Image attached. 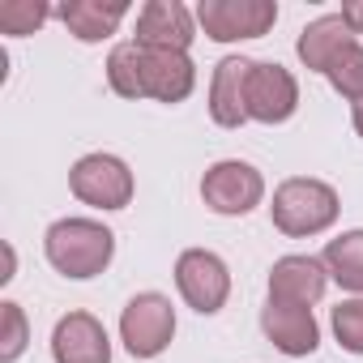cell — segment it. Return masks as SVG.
<instances>
[{"mask_svg":"<svg viewBox=\"0 0 363 363\" xmlns=\"http://www.w3.org/2000/svg\"><path fill=\"white\" fill-rule=\"evenodd\" d=\"M0 325H5V333H0V363H18L30 346V325H26L22 303H13V299L0 303Z\"/></svg>","mask_w":363,"mask_h":363,"instance_id":"obj_20","label":"cell"},{"mask_svg":"<svg viewBox=\"0 0 363 363\" xmlns=\"http://www.w3.org/2000/svg\"><path fill=\"white\" fill-rule=\"evenodd\" d=\"M197 39V13L179 0H150L137 9V48L145 52H189Z\"/></svg>","mask_w":363,"mask_h":363,"instance_id":"obj_8","label":"cell"},{"mask_svg":"<svg viewBox=\"0 0 363 363\" xmlns=\"http://www.w3.org/2000/svg\"><path fill=\"white\" fill-rule=\"evenodd\" d=\"M333 337H337L342 350L363 354V295L342 299V303L333 308Z\"/></svg>","mask_w":363,"mask_h":363,"instance_id":"obj_21","label":"cell"},{"mask_svg":"<svg viewBox=\"0 0 363 363\" xmlns=\"http://www.w3.org/2000/svg\"><path fill=\"white\" fill-rule=\"evenodd\" d=\"M48 18H52V5H43V0H0V35L9 39L35 35Z\"/></svg>","mask_w":363,"mask_h":363,"instance_id":"obj_19","label":"cell"},{"mask_svg":"<svg viewBox=\"0 0 363 363\" xmlns=\"http://www.w3.org/2000/svg\"><path fill=\"white\" fill-rule=\"evenodd\" d=\"M342 214V201H337V189L325 184V179H312V175H291L274 189V201H269V218L282 235L291 240H308V235H320L337 223Z\"/></svg>","mask_w":363,"mask_h":363,"instance_id":"obj_2","label":"cell"},{"mask_svg":"<svg viewBox=\"0 0 363 363\" xmlns=\"http://www.w3.org/2000/svg\"><path fill=\"white\" fill-rule=\"evenodd\" d=\"M175 337V308L158 291H141L120 312V342L133 359H158Z\"/></svg>","mask_w":363,"mask_h":363,"instance_id":"obj_5","label":"cell"},{"mask_svg":"<svg viewBox=\"0 0 363 363\" xmlns=\"http://www.w3.org/2000/svg\"><path fill=\"white\" fill-rule=\"evenodd\" d=\"M354 43H359V35L346 26V18H342V13H325V18H316V22H308V26L299 30L295 56L303 60V69L329 73Z\"/></svg>","mask_w":363,"mask_h":363,"instance_id":"obj_13","label":"cell"},{"mask_svg":"<svg viewBox=\"0 0 363 363\" xmlns=\"http://www.w3.org/2000/svg\"><path fill=\"white\" fill-rule=\"evenodd\" d=\"M56 18L65 22V30L82 43H103L120 30V22L128 18L124 0H65L56 9Z\"/></svg>","mask_w":363,"mask_h":363,"instance_id":"obj_16","label":"cell"},{"mask_svg":"<svg viewBox=\"0 0 363 363\" xmlns=\"http://www.w3.org/2000/svg\"><path fill=\"white\" fill-rule=\"evenodd\" d=\"M342 18L354 35H363V0H350V5H342Z\"/></svg>","mask_w":363,"mask_h":363,"instance_id":"obj_23","label":"cell"},{"mask_svg":"<svg viewBox=\"0 0 363 363\" xmlns=\"http://www.w3.org/2000/svg\"><path fill=\"white\" fill-rule=\"evenodd\" d=\"M48 265L73 282L99 278L116 257V235L94 218H56L43 235Z\"/></svg>","mask_w":363,"mask_h":363,"instance_id":"obj_1","label":"cell"},{"mask_svg":"<svg viewBox=\"0 0 363 363\" xmlns=\"http://www.w3.org/2000/svg\"><path fill=\"white\" fill-rule=\"evenodd\" d=\"M350 124H354V133L363 137V99H359V103H350Z\"/></svg>","mask_w":363,"mask_h":363,"instance_id":"obj_24","label":"cell"},{"mask_svg":"<svg viewBox=\"0 0 363 363\" xmlns=\"http://www.w3.org/2000/svg\"><path fill=\"white\" fill-rule=\"evenodd\" d=\"M325 77H329V86H333L342 99L359 103V99H363V43H354V48H350V52L325 73Z\"/></svg>","mask_w":363,"mask_h":363,"instance_id":"obj_22","label":"cell"},{"mask_svg":"<svg viewBox=\"0 0 363 363\" xmlns=\"http://www.w3.org/2000/svg\"><path fill=\"white\" fill-rule=\"evenodd\" d=\"M107 86L120 99H145V48L116 43L107 56Z\"/></svg>","mask_w":363,"mask_h":363,"instance_id":"obj_18","label":"cell"},{"mask_svg":"<svg viewBox=\"0 0 363 363\" xmlns=\"http://www.w3.org/2000/svg\"><path fill=\"white\" fill-rule=\"evenodd\" d=\"M197 86V65L189 52H145V99L184 103Z\"/></svg>","mask_w":363,"mask_h":363,"instance_id":"obj_15","label":"cell"},{"mask_svg":"<svg viewBox=\"0 0 363 363\" xmlns=\"http://www.w3.org/2000/svg\"><path fill=\"white\" fill-rule=\"evenodd\" d=\"M261 329L265 337L274 342V350L291 354V359H308L316 354L320 346V325L312 316V308L303 303H282V299H269L261 308Z\"/></svg>","mask_w":363,"mask_h":363,"instance_id":"obj_10","label":"cell"},{"mask_svg":"<svg viewBox=\"0 0 363 363\" xmlns=\"http://www.w3.org/2000/svg\"><path fill=\"white\" fill-rule=\"evenodd\" d=\"M278 22L274 0H201L197 5V26L214 43H240V39H261Z\"/></svg>","mask_w":363,"mask_h":363,"instance_id":"obj_7","label":"cell"},{"mask_svg":"<svg viewBox=\"0 0 363 363\" xmlns=\"http://www.w3.org/2000/svg\"><path fill=\"white\" fill-rule=\"evenodd\" d=\"M299 107V82L278 60H257L248 77V120L257 124H286Z\"/></svg>","mask_w":363,"mask_h":363,"instance_id":"obj_9","label":"cell"},{"mask_svg":"<svg viewBox=\"0 0 363 363\" xmlns=\"http://www.w3.org/2000/svg\"><path fill=\"white\" fill-rule=\"evenodd\" d=\"M69 189L82 206H94V210H124L133 201V171L120 154H82L73 167H69Z\"/></svg>","mask_w":363,"mask_h":363,"instance_id":"obj_3","label":"cell"},{"mask_svg":"<svg viewBox=\"0 0 363 363\" xmlns=\"http://www.w3.org/2000/svg\"><path fill=\"white\" fill-rule=\"evenodd\" d=\"M325 286H329V269L316 257L291 252V257H278L274 269H269V299H282V303L312 308L325 295Z\"/></svg>","mask_w":363,"mask_h":363,"instance_id":"obj_14","label":"cell"},{"mask_svg":"<svg viewBox=\"0 0 363 363\" xmlns=\"http://www.w3.org/2000/svg\"><path fill=\"white\" fill-rule=\"evenodd\" d=\"M175 286H179V295H184V303L193 312L214 316L231 299V269L210 248H184L175 257Z\"/></svg>","mask_w":363,"mask_h":363,"instance_id":"obj_6","label":"cell"},{"mask_svg":"<svg viewBox=\"0 0 363 363\" xmlns=\"http://www.w3.org/2000/svg\"><path fill=\"white\" fill-rule=\"evenodd\" d=\"M201 201L223 218H244L265 201V175L244 158H218L201 175Z\"/></svg>","mask_w":363,"mask_h":363,"instance_id":"obj_4","label":"cell"},{"mask_svg":"<svg viewBox=\"0 0 363 363\" xmlns=\"http://www.w3.org/2000/svg\"><path fill=\"white\" fill-rule=\"evenodd\" d=\"M320 261L342 291L363 295V231H342L337 240H329Z\"/></svg>","mask_w":363,"mask_h":363,"instance_id":"obj_17","label":"cell"},{"mask_svg":"<svg viewBox=\"0 0 363 363\" xmlns=\"http://www.w3.org/2000/svg\"><path fill=\"white\" fill-rule=\"evenodd\" d=\"M248 56H223L210 77V120L218 128H240L248 124V77H252Z\"/></svg>","mask_w":363,"mask_h":363,"instance_id":"obj_12","label":"cell"},{"mask_svg":"<svg viewBox=\"0 0 363 363\" xmlns=\"http://www.w3.org/2000/svg\"><path fill=\"white\" fill-rule=\"evenodd\" d=\"M52 359L56 363H111V337L99 316L65 312L52 329Z\"/></svg>","mask_w":363,"mask_h":363,"instance_id":"obj_11","label":"cell"}]
</instances>
